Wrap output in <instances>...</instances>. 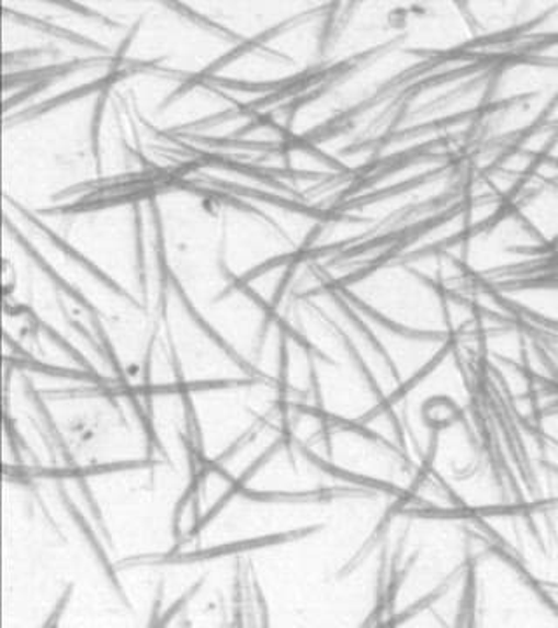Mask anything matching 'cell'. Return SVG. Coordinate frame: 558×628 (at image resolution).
Masks as SVG:
<instances>
[{
  "label": "cell",
  "mask_w": 558,
  "mask_h": 628,
  "mask_svg": "<svg viewBox=\"0 0 558 628\" xmlns=\"http://www.w3.org/2000/svg\"><path fill=\"white\" fill-rule=\"evenodd\" d=\"M321 526L306 527V529L291 530L282 535L262 536V538L241 539L232 544L217 545V547L201 548V550L180 551L179 548L168 553H147V556H133L123 559L115 564L117 571L135 568H159V566H189L209 562V560L223 559V557L236 556L241 551L259 550V548L271 547V545L285 544L292 539L306 538L315 535Z\"/></svg>",
  "instance_id": "6da1fadb"
},
{
  "label": "cell",
  "mask_w": 558,
  "mask_h": 628,
  "mask_svg": "<svg viewBox=\"0 0 558 628\" xmlns=\"http://www.w3.org/2000/svg\"><path fill=\"white\" fill-rule=\"evenodd\" d=\"M156 227H158V231H156V256H158V259H156V262H158L159 276H161L162 294L173 292L176 299H179L180 306L185 309L189 318H191L192 323H194V326H196L197 329H200L201 332L209 339V341L214 342L215 346L223 351L227 358L232 359V362H235L243 373L262 376V374L257 373L253 365L248 364L247 359L241 358V355H239L235 347L230 346L229 342L226 341V338H224L223 334H218L215 327L212 326L203 315H201L200 309L194 306L187 292L182 287V283L176 278V274L171 271L167 259H164V235H162V224L161 218H159L158 206H156Z\"/></svg>",
  "instance_id": "7a4b0ae2"
},
{
  "label": "cell",
  "mask_w": 558,
  "mask_h": 628,
  "mask_svg": "<svg viewBox=\"0 0 558 628\" xmlns=\"http://www.w3.org/2000/svg\"><path fill=\"white\" fill-rule=\"evenodd\" d=\"M13 206L14 208L18 209V212H20V214H22V217L25 218L26 222L31 224V226H34L35 229H37V231L41 232V235H43L44 238H46V240L49 241V243H52L56 250H60V252L64 253V255L67 256V259H70V261L76 262V264L79 265V267H82V270H84L86 273H90L91 276H93V278L99 279V282L102 283L103 287L109 288V290L111 292H114L115 295H119L121 299H124L126 300V302L132 304V306H135V308L141 309V304L138 302V300L135 299V297H133V295L129 294V292L126 290V288L121 287L119 283L115 282V279L112 278V276H109V274L105 273V271H103L99 264H94V262L91 261L90 256L84 255V253H82L81 250H77L72 243H69V241L64 240L61 236L56 235V232L53 231L52 227H47L46 224H44L43 220H41V218L35 217V215L32 214V212H29V209L23 208L22 205H18L16 202H13Z\"/></svg>",
  "instance_id": "3957f363"
},
{
  "label": "cell",
  "mask_w": 558,
  "mask_h": 628,
  "mask_svg": "<svg viewBox=\"0 0 558 628\" xmlns=\"http://www.w3.org/2000/svg\"><path fill=\"white\" fill-rule=\"evenodd\" d=\"M56 494L60 498L65 512L69 513V517L72 518L77 529L81 533L82 539L88 544L90 550L93 551L94 559L99 562L103 573H105V578H107L109 583H111L115 595L121 598V603H123L124 606L132 607L128 595H126V590L121 585L119 578H117V568L112 564L107 551L103 550L102 544H100L96 530L91 527L90 522L84 517V513L81 512V509L77 506L76 501L69 496V491H67V488L61 483V480H56Z\"/></svg>",
  "instance_id": "277c9868"
},
{
  "label": "cell",
  "mask_w": 558,
  "mask_h": 628,
  "mask_svg": "<svg viewBox=\"0 0 558 628\" xmlns=\"http://www.w3.org/2000/svg\"><path fill=\"white\" fill-rule=\"evenodd\" d=\"M5 229H9V235L13 236L18 247H20V249L23 250V253L29 256V261H31L32 264H34L35 267H37V270L41 271L47 279H49V283H52L56 290L61 292V294L67 295L70 300L79 304V306H81V308L84 309L91 318L103 317V312L100 311V309L96 308V306H94V304L91 302V300L88 299L79 288L73 287L69 279H65L64 276H61V274L58 273V271H56L43 255H41V252L35 249L34 244H32L31 241H26L25 236L18 231L16 227H11L8 218H5Z\"/></svg>",
  "instance_id": "5b68a950"
},
{
  "label": "cell",
  "mask_w": 558,
  "mask_h": 628,
  "mask_svg": "<svg viewBox=\"0 0 558 628\" xmlns=\"http://www.w3.org/2000/svg\"><path fill=\"white\" fill-rule=\"evenodd\" d=\"M161 465V461L153 458L135 459V461H114L102 463L93 466H53V468H43V466H29L26 470L34 479L64 480L90 479L94 475L119 473V471L144 470V468H153Z\"/></svg>",
  "instance_id": "8992f818"
},
{
  "label": "cell",
  "mask_w": 558,
  "mask_h": 628,
  "mask_svg": "<svg viewBox=\"0 0 558 628\" xmlns=\"http://www.w3.org/2000/svg\"><path fill=\"white\" fill-rule=\"evenodd\" d=\"M14 20L23 23V25L32 26V28H37V31L44 32V34L56 35V37H61V39L69 41L72 44H79V46L88 47V49H93V52L102 53V55L111 56L109 47L102 46V44L96 43V41L88 39V37H82V35H77L76 32L67 31V28H61V26L53 25V23L44 22V20H37L34 16H26V14L14 13Z\"/></svg>",
  "instance_id": "52a82bcc"
},
{
  "label": "cell",
  "mask_w": 558,
  "mask_h": 628,
  "mask_svg": "<svg viewBox=\"0 0 558 628\" xmlns=\"http://www.w3.org/2000/svg\"><path fill=\"white\" fill-rule=\"evenodd\" d=\"M354 13L353 4H348L345 8L332 5L329 9V18L324 20L323 28H321L320 41H318V55L323 56L329 52L333 43L341 37L344 32L345 25L350 23L351 14Z\"/></svg>",
  "instance_id": "ba28073f"
},
{
  "label": "cell",
  "mask_w": 558,
  "mask_h": 628,
  "mask_svg": "<svg viewBox=\"0 0 558 628\" xmlns=\"http://www.w3.org/2000/svg\"><path fill=\"white\" fill-rule=\"evenodd\" d=\"M38 330H41V332H44V334H46L47 338H49V341H53V344H55V346L60 347V350L64 351V353H67V355H69V358H72L73 362H76V364L82 368V370H88V373L99 374V370L94 368V365L91 364L90 359L86 358V356L82 355L81 351L77 350L76 346H72V344H70V342L67 341V339H65L64 335L60 334V332H56V330L53 329V327L49 326V323H46V321L43 320H38Z\"/></svg>",
  "instance_id": "9c48e42d"
},
{
  "label": "cell",
  "mask_w": 558,
  "mask_h": 628,
  "mask_svg": "<svg viewBox=\"0 0 558 628\" xmlns=\"http://www.w3.org/2000/svg\"><path fill=\"white\" fill-rule=\"evenodd\" d=\"M205 583H206V574L205 576H201L200 580H197V583H194V585H192L191 589H189L187 594L176 598V603H173L171 604L170 607H168V612L164 613V615H162L161 618H159V621L156 625L170 624V621L173 620V618H175V616L179 615V613L182 612V609H185V607H187V604L191 603L192 598L196 597L197 592H200V590L203 589V585H205Z\"/></svg>",
  "instance_id": "30bf717a"
}]
</instances>
